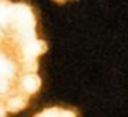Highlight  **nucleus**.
<instances>
[{"instance_id":"nucleus-1","label":"nucleus","mask_w":128,"mask_h":117,"mask_svg":"<svg viewBox=\"0 0 128 117\" xmlns=\"http://www.w3.org/2000/svg\"><path fill=\"white\" fill-rule=\"evenodd\" d=\"M47 50L30 4L0 0V117L26 109L40 91L39 58Z\"/></svg>"},{"instance_id":"nucleus-2","label":"nucleus","mask_w":128,"mask_h":117,"mask_svg":"<svg viewBox=\"0 0 128 117\" xmlns=\"http://www.w3.org/2000/svg\"><path fill=\"white\" fill-rule=\"evenodd\" d=\"M33 117H77V114L72 109L61 108V106H52V108H47L44 110L36 113Z\"/></svg>"},{"instance_id":"nucleus-3","label":"nucleus","mask_w":128,"mask_h":117,"mask_svg":"<svg viewBox=\"0 0 128 117\" xmlns=\"http://www.w3.org/2000/svg\"><path fill=\"white\" fill-rule=\"evenodd\" d=\"M55 2H58V3H64L65 0H55Z\"/></svg>"}]
</instances>
